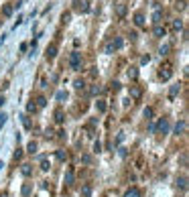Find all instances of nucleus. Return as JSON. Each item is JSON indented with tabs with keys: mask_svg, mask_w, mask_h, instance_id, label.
Instances as JSON below:
<instances>
[{
	"mask_svg": "<svg viewBox=\"0 0 189 197\" xmlns=\"http://www.w3.org/2000/svg\"><path fill=\"white\" fill-rule=\"evenodd\" d=\"M69 67H71L73 71L81 69V53H71V57H69Z\"/></svg>",
	"mask_w": 189,
	"mask_h": 197,
	"instance_id": "f257e3e1",
	"label": "nucleus"
},
{
	"mask_svg": "<svg viewBox=\"0 0 189 197\" xmlns=\"http://www.w3.org/2000/svg\"><path fill=\"white\" fill-rule=\"evenodd\" d=\"M75 10H79V12H89V2L88 0H75Z\"/></svg>",
	"mask_w": 189,
	"mask_h": 197,
	"instance_id": "f03ea898",
	"label": "nucleus"
},
{
	"mask_svg": "<svg viewBox=\"0 0 189 197\" xmlns=\"http://www.w3.org/2000/svg\"><path fill=\"white\" fill-rule=\"evenodd\" d=\"M128 93H130V98H134V100H138V98L143 96V88H138V85H130V89H128Z\"/></svg>",
	"mask_w": 189,
	"mask_h": 197,
	"instance_id": "7ed1b4c3",
	"label": "nucleus"
},
{
	"mask_svg": "<svg viewBox=\"0 0 189 197\" xmlns=\"http://www.w3.org/2000/svg\"><path fill=\"white\" fill-rule=\"evenodd\" d=\"M157 130L161 132V134L169 132V120H167V118H161V120H159V126H157Z\"/></svg>",
	"mask_w": 189,
	"mask_h": 197,
	"instance_id": "20e7f679",
	"label": "nucleus"
},
{
	"mask_svg": "<svg viewBox=\"0 0 189 197\" xmlns=\"http://www.w3.org/2000/svg\"><path fill=\"white\" fill-rule=\"evenodd\" d=\"M185 128H187V122H185V120H179V122L177 124H175V134H183V132H185Z\"/></svg>",
	"mask_w": 189,
	"mask_h": 197,
	"instance_id": "39448f33",
	"label": "nucleus"
},
{
	"mask_svg": "<svg viewBox=\"0 0 189 197\" xmlns=\"http://www.w3.org/2000/svg\"><path fill=\"white\" fill-rule=\"evenodd\" d=\"M153 35H154V37H165V35H167V29L163 27V24H154Z\"/></svg>",
	"mask_w": 189,
	"mask_h": 197,
	"instance_id": "423d86ee",
	"label": "nucleus"
},
{
	"mask_svg": "<svg viewBox=\"0 0 189 197\" xmlns=\"http://www.w3.org/2000/svg\"><path fill=\"white\" fill-rule=\"evenodd\" d=\"M134 24H136V27H144V24H147L143 12H136V14H134Z\"/></svg>",
	"mask_w": 189,
	"mask_h": 197,
	"instance_id": "0eeeda50",
	"label": "nucleus"
},
{
	"mask_svg": "<svg viewBox=\"0 0 189 197\" xmlns=\"http://www.w3.org/2000/svg\"><path fill=\"white\" fill-rule=\"evenodd\" d=\"M55 55H57V45H55V43H51V45L47 47V57L55 59Z\"/></svg>",
	"mask_w": 189,
	"mask_h": 197,
	"instance_id": "6e6552de",
	"label": "nucleus"
},
{
	"mask_svg": "<svg viewBox=\"0 0 189 197\" xmlns=\"http://www.w3.org/2000/svg\"><path fill=\"white\" fill-rule=\"evenodd\" d=\"M171 75H173V71H171L169 67H165V71H163V69L159 71V77H161V79H165V81H167V79H171Z\"/></svg>",
	"mask_w": 189,
	"mask_h": 197,
	"instance_id": "1a4fd4ad",
	"label": "nucleus"
},
{
	"mask_svg": "<svg viewBox=\"0 0 189 197\" xmlns=\"http://www.w3.org/2000/svg\"><path fill=\"white\" fill-rule=\"evenodd\" d=\"M116 14H118L120 19H122V16L126 14V4H122V2H120V4H116Z\"/></svg>",
	"mask_w": 189,
	"mask_h": 197,
	"instance_id": "9d476101",
	"label": "nucleus"
},
{
	"mask_svg": "<svg viewBox=\"0 0 189 197\" xmlns=\"http://www.w3.org/2000/svg\"><path fill=\"white\" fill-rule=\"evenodd\" d=\"M12 10H14L12 4H4V6H2V14L4 16H12Z\"/></svg>",
	"mask_w": 189,
	"mask_h": 197,
	"instance_id": "9b49d317",
	"label": "nucleus"
},
{
	"mask_svg": "<svg viewBox=\"0 0 189 197\" xmlns=\"http://www.w3.org/2000/svg\"><path fill=\"white\" fill-rule=\"evenodd\" d=\"M124 197H140V191L136 189V187H132V189H128L126 193H124Z\"/></svg>",
	"mask_w": 189,
	"mask_h": 197,
	"instance_id": "f8f14e48",
	"label": "nucleus"
},
{
	"mask_svg": "<svg viewBox=\"0 0 189 197\" xmlns=\"http://www.w3.org/2000/svg\"><path fill=\"white\" fill-rule=\"evenodd\" d=\"M171 29H173V31H181V29H183V20H181V19L173 20V24H171Z\"/></svg>",
	"mask_w": 189,
	"mask_h": 197,
	"instance_id": "ddd939ff",
	"label": "nucleus"
},
{
	"mask_svg": "<svg viewBox=\"0 0 189 197\" xmlns=\"http://www.w3.org/2000/svg\"><path fill=\"white\" fill-rule=\"evenodd\" d=\"M81 197H92V187H89V185L81 187Z\"/></svg>",
	"mask_w": 189,
	"mask_h": 197,
	"instance_id": "4468645a",
	"label": "nucleus"
},
{
	"mask_svg": "<svg viewBox=\"0 0 189 197\" xmlns=\"http://www.w3.org/2000/svg\"><path fill=\"white\" fill-rule=\"evenodd\" d=\"M177 187H179V189H185V187H187V177H179L177 179Z\"/></svg>",
	"mask_w": 189,
	"mask_h": 197,
	"instance_id": "2eb2a0df",
	"label": "nucleus"
},
{
	"mask_svg": "<svg viewBox=\"0 0 189 197\" xmlns=\"http://www.w3.org/2000/svg\"><path fill=\"white\" fill-rule=\"evenodd\" d=\"M112 45H114V51H116V49H120V47H122V45H124V41H122V37H116V39L112 41Z\"/></svg>",
	"mask_w": 189,
	"mask_h": 197,
	"instance_id": "dca6fc26",
	"label": "nucleus"
},
{
	"mask_svg": "<svg viewBox=\"0 0 189 197\" xmlns=\"http://www.w3.org/2000/svg\"><path fill=\"white\" fill-rule=\"evenodd\" d=\"M65 183H67V185H71V183H73V171H67V173H65Z\"/></svg>",
	"mask_w": 189,
	"mask_h": 197,
	"instance_id": "f3484780",
	"label": "nucleus"
},
{
	"mask_svg": "<svg viewBox=\"0 0 189 197\" xmlns=\"http://www.w3.org/2000/svg\"><path fill=\"white\" fill-rule=\"evenodd\" d=\"M128 77H130V79H136V77H138V71H136V67H130V69H128Z\"/></svg>",
	"mask_w": 189,
	"mask_h": 197,
	"instance_id": "a211bd4d",
	"label": "nucleus"
},
{
	"mask_svg": "<svg viewBox=\"0 0 189 197\" xmlns=\"http://www.w3.org/2000/svg\"><path fill=\"white\" fill-rule=\"evenodd\" d=\"M96 108H98V112H106V102L104 100H98Z\"/></svg>",
	"mask_w": 189,
	"mask_h": 197,
	"instance_id": "6ab92c4d",
	"label": "nucleus"
},
{
	"mask_svg": "<svg viewBox=\"0 0 189 197\" xmlns=\"http://www.w3.org/2000/svg\"><path fill=\"white\" fill-rule=\"evenodd\" d=\"M20 171H23V175H24V177H29V175H31V173H33V169H31V165H23V169H20Z\"/></svg>",
	"mask_w": 189,
	"mask_h": 197,
	"instance_id": "aec40b11",
	"label": "nucleus"
},
{
	"mask_svg": "<svg viewBox=\"0 0 189 197\" xmlns=\"http://www.w3.org/2000/svg\"><path fill=\"white\" fill-rule=\"evenodd\" d=\"M169 49H171V45H169V43H165V45L159 49V53H161V55H167V53H169Z\"/></svg>",
	"mask_w": 189,
	"mask_h": 197,
	"instance_id": "412c9836",
	"label": "nucleus"
},
{
	"mask_svg": "<svg viewBox=\"0 0 189 197\" xmlns=\"http://www.w3.org/2000/svg\"><path fill=\"white\" fill-rule=\"evenodd\" d=\"M161 19H163V12L161 10H157V12H154V14H153V20H154V23H161Z\"/></svg>",
	"mask_w": 189,
	"mask_h": 197,
	"instance_id": "4be33fe9",
	"label": "nucleus"
},
{
	"mask_svg": "<svg viewBox=\"0 0 189 197\" xmlns=\"http://www.w3.org/2000/svg\"><path fill=\"white\" fill-rule=\"evenodd\" d=\"M63 120H65V118H63V112H61V110H57V112H55V122H59V124H61Z\"/></svg>",
	"mask_w": 189,
	"mask_h": 197,
	"instance_id": "5701e85b",
	"label": "nucleus"
},
{
	"mask_svg": "<svg viewBox=\"0 0 189 197\" xmlns=\"http://www.w3.org/2000/svg\"><path fill=\"white\" fill-rule=\"evenodd\" d=\"M49 167H51V165H49V161L43 157V158H41V169H43V171H49Z\"/></svg>",
	"mask_w": 189,
	"mask_h": 197,
	"instance_id": "b1692460",
	"label": "nucleus"
},
{
	"mask_svg": "<svg viewBox=\"0 0 189 197\" xmlns=\"http://www.w3.org/2000/svg\"><path fill=\"white\" fill-rule=\"evenodd\" d=\"M67 100V93L65 92H57V102H65Z\"/></svg>",
	"mask_w": 189,
	"mask_h": 197,
	"instance_id": "393cba45",
	"label": "nucleus"
},
{
	"mask_svg": "<svg viewBox=\"0 0 189 197\" xmlns=\"http://www.w3.org/2000/svg\"><path fill=\"white\" fill-rule=\"evenodd\" d=\"M84 85H85V83H84L81 79H75V81H73V88H75V89H84Z\"/></svg>",
	"mask_w": 189,
	"mask_h": 197,
	"instance_id": "a878e982",
	"label": "nucleus"
},
{
	"mask_svg": "<svg viewBox=\"0 0 189 197\" xmlns=\"http://www.w3.org/2000/svg\"><path fill=\"white\" fill-rule=\"evenodd\" d=\"M185 6H187V2H185V0H179V2L175 4V8H177V10H183Z\"/></svg>",
	"mask_w": 189,
	"mask_h": 197,
	"instance_id": "bb28decb",
	"label": "nucleus"
},
{
	"mask_svg": "<svg viewBox=\"0 0 189 197\" xmlns=\"http://www.w3.org/2000/svg\"><path fill=\"white\" fill-rule=\"evenodd\" d=\"M179 89H181V85H173V88H171V98H175L179 93Z\"/></svg>",
	"mask_w": 189,
	"mask_h": 197,
	"instance_id": "cd10ccee",
	"label": "nucleus"
},
{
	"mask_svg": "<svg viewBox=\"0 0 189 197\" xmlns=\"http://www.w3.org/2000/svg\"><path fill=\"white\" fill-rule=\"evenodd\" d=\"M45 104H47V100H45V98H39V100H37V108H45Z\"/></svg>",
	"mask_w": 189,
	"mask_h": 197,
	"instance_id": "c85d7f7f",
	"label": "nucleus"
},
{
	"mask_svg": "<svg viewBox=\"0 0 189 197\" xmlns=\"http://www.w3.org/2000/svg\"><path fill=\"white\" fill-rule=\"evenodd\" d=\"M27 151H29V152H31V155H33V152H37V144H35V142H29V146H27Z\"/></svg>",
	"mask_w": 189,
	"mask_h": 197,
	"instance_id": "c756f323",
	"label": "nucleus"
},
{
	"mask_svg": "<svg viewBox=\"0 0 189 197\" xmlns=\"http://www.w3.org/2000/svg\"><path fill=\"white\" fill-rule=\"evenodd\" d=\"M144 118H147V120L153 118V108H144Z\"/></svg>",
	"mask_w": 189,
	"mask_h": 197,
	"instance_id": "7c9ffc66",
	"label": "nucleus"
},
{
	"mask_svg": "<svg viewBox=\"0 0 189 197\" xmlns=\"http://www.w3.org/2000/svg\"><path fill=\"white\" fill-rule=\"evenodd\" d=\"M57 158H59V161H65V158H67V152H65V151H57Z\"/></svg>",
	"mask_w": 189,
	"mask_h": 197,
	"instance_id": "2f4dec72",
	"label": "nucleus"
},
{
	"mask_svg": "<svg viewBox=\"0 0 189 197\" xmlns=\"http://www.w3.org/2000/svg\"><path fill=\"white\" fill-rule=\"evenodd\" d=\"M102 89H100V85H94L92 89H89V93H92V96H96V93H100Z\"/></svg>",
	"mask_w": 189,
	"mask_h": 197,
	"instance_id": "473e14b6",
	"label": "nucleus"
},
{
	"mask_svg": "<svg viewBox=\"0 0 189 197\" xmlns=\"http://www.w3.org/2000/svg\"><path fill=\"white\" fill-rule=\"evenodd\" d=\"M29 193H31V187H29V185H24V187H23V195H24V197H27Z\"/></svg>",
	"mask_w": 189,
	"mask_h": 197,
	"instance_id": "72a5a7b5",
	"label": "nucleus"
},
{
	"mask_svg": "<svg viewBox=\"0 0 189 197\" xmlns=\"http://www.w3.org/2000/svg\"><path fill=\"white\" fill-rule=\"evenodd\" d=\"M23 124H24V128H31V122H29L27 116H23Z\"/></svg>",
	"mask_w": 189,
	"mask_h": 197,
	"instance_id": "f704fd0d",
	"label": "nucleus"
},
{
	"mask_svg": "<svg viewBox=\"0 0 189 197\" xmlns=\"http://www.w3.org/2000/svg\"><path fill=\"white\" fill-rule=\"evenodd\" d=\"M4 122H6V114H0V128L4 126Z\"/></svg>",
	"mask_w": 189,
	"mask_h": 197,
	"instance_id": "c9c22d12",
	"label": "nucleus"
},
{
	"mask_svg": "<svg viewBox=\"0 0 189 197\" xmlns=\"http://www.w3.org/2000/svg\"><path fill=\"white\" fill-rule=\"evenodd\" d=\"M27 110H29V112H35V110H37V106H35V104H33V102H31V104L27 106Z\"/></svg>",
	"mask_w": 189,
	"mask_h": 197,
	"instance_id": "e433bc0d",
	"label": "nucleus"
},
{
	"mask_svg": "<svg viewBox=\"0 0 189 197\" xmlns=\"http://www.w3.org/2000/svg\"><path fill=\"white\" fill-rule=\"evenodd\" d=\"M81 161H84V162H92V157H89V155H84V157H81Z\"/></svg>",
	"mask_w": 189,
	"mask_h": 197,
	"instance_id": "4c0bfd02",
	"label": "nucleus"
},
{
	"mask_svg": "<svg viewBox=\"0 0 189 197\" xmlns=\"http://www.w3.org/2000/svg\"><path fill=\"white\" fill-rule=\"evenodd\" d=\"M140 61H143V63H148V61H151V55H143V59H140Z\"/></svg>",
	"mask_w": 189,
	"mask_h": 197,
	"instance_id": "58836bf2",
	"label": "nucleus"
},
{
	"mask_svg": "<svg viewBox=\"0 0 189 197\" xmlns=\"http://www.w3.org/2000/svg\"><path fill=\"white\" fill-rule=\"evenodd\" d=\"M94 151L100 152V151H102V144H100V142H96V144H94Z\"/></svg>",
	"mask_w": 189,
	"mask_h": 197,
	"instance_id": "ea45409f",
	"label": "nucleus"
},
{
	"mask_svg": "<svg viewBox=\"0 0 189 197\" xmlns=\"http://www.w3.org/2000/svg\"><path fill=\"white\" fill-rule=\"evenodd\" d=\"M112 89H114V92H116V89H120V83H118V81H114V83H112Z\"/></svg>",
	"mask_w": 189,
	"mask_h": 197,
	"instance_id": "a19ab883",
	"label": "nucleus"
}]
</instances>
